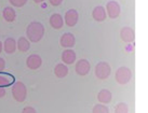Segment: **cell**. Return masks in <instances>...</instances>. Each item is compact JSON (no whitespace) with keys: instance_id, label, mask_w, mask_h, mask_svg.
I'll use <instances>...</instances> for the list:
<instances>
[{"instance_id":"cell-19","label":"cell","mask_w":148,"mask_h":113,"mask_svg":"<svg viewBox=\"0 0 148 113\" xmlns=\"http://www.w3.org/2000/svg\"><path fill=\"white\" fill-rule=\"evenodd\" d=\"M13 79L12 76H9L7 73H0V86L1 87H4V86H9L13 83Z\"/></svg>"},{"instance_id":"cell-13","label":"cell","mask_w":148,"mask_h":113,"mask_svg":"<svg viewBox=\"0 0 148 113\" xmlns=\"http://www.w3.org/2000/svg\"><path fill=\"white\" fill-rule=\"evenodd\" d=\"M62 61L65 65L74 64L76 61V53L70 48H66L65 51L62 53Z\"/></svg>"},{"instance_id":"cell-10","label":"cell","mask_w":148,"mask_h":113,"mask_svg":"<svg viewBox=\"0 0 148 113\" xmlns=\"http://www.w3.org/2000/svg\"><path fill=\"white\" fill-rule=\"evenodd\" d=\"M75 42H76V39H75V36L70 32H65L62 37H61V40H60V43L63 48H71L75 45Z\"/></svg>"},{"instance_id":"cell-23","label":"cell","mask_w":148,"mask_h":113,"mask_svg":"<svg viewBox=\"0 0 148 113\" xmlns=\"http://www.w3.org/2000/svg\"><path fill=\"white\" fill-rule=\"evenodd\" d=\"M22 113H37V111L34 109L33 107H25Z\"/></svg>"},{"instance_id":"cell-4","label":"cell","mask_w":148,"mask_h":113,"mask_svg":"<svg viewBox=\"0 0 148 113\" xmlns=\"http://www.w3.org/2000/svg\"><path fill=\"white\" fill-rule=\"evenodd\" d=\"M131 78H132L131 69L127 68V67H120V68L116 71L115 79H116V81L121 85L129 83L130 80H131Z\"/></svg>"},{"instance_id":"cell-6","label":"cell","mask_w":148,"mask_h":113,"mask_svg":"<svg viewBox=\"0 0 148 113\" xmlns=\"http://www.w3.org/2000/svg\"><path fill=\"white\" fill-rule=\"evenodd\" d=\"M64 20H65V24L68 27H74L75 25H77L79 20V14L78 12L75 10V9H70L67 12L65 13L64 16Z\"/></svg>"},{"instance_id":"cell-26","label":"cell","mask_w":148,"mask_h":113,"mask_svg":"<svg viewBox=\"0 0 148 113\" xmlns=\"http://www.w3.org/2000/svg\"><path fill=\"white\" fill-rule=\"evenodd\" d=\"M4 96H5V89H4V87L0 86V98H2Z\"/></svg>"},{"instance_id":"cell-17","label":"cell","mask_w":148,"mask_h":113,"mask_svg":"<svg viewBox=\"0 0 148 113\" xmlns=\"http://www.w3.org/2000/svg\"><path fill=\"white\" fill-rule=\"evenodd\" d=\"M54 74L60 79L65 78L68 74V68L65 64H58L54 68Z\"/></svg>"},{"instance_id":"cell-7","label":"cell","mask_w":148,"mask_h":113,"mask_svg":"<svg viewBox=\"0 0 148 113\" xmlns=\"http://www.w3.org/2000/svg\"><path fill=\"white\" fill-rule=\"evenodd\" d=\"M75 70H76L77 74H79V76H86L91 70L90 61H88L86 59H79L76 63Z\"/></svg>"},{"instance_id":"cell-28","label":"cell","mask_w":148,"mask_h":113,"mask_svg":"<svg viewBox=\"0 0 148 113\" xmlns=\"http://www.w3.org/2000/svg\"><path fill=\"white\" fill-rule=\"evenodd\" d=\"M2 48H3V43H1V41H0V53L2 51Z\"/></svg>"},{"instance_id":"cell-20","label":"cell","mask_w":148,"mask_h":113,"mask_svg":"<svg viewBox=\"0 0 148 113\" xmlns=\"http://www.w3.org/2000/svg\"><path fill=\"white\" fill-rule=\"evenodd\" d=\"M92 113H109V109L105 105H95L93 107Z\"/></svg>"},{"instance_id":"cell-16","label":"cell","mask_w":148,"mask_h":113,"mask_svg":"<svg viewBox=\"0 0 148 113\" xmlns=\"http://www.w3.org/2000/svg\"><path fill=\"white\" fill-rule=\"evenodd\" d=\"M2 16H3V18L7 22L12 23L16 18V13H15L13 8H11V7H5L3 9V11H2Z\"/></svg>"},{"instance_id":"cell-2","label":"cell","mask_w":148,"mask_h":113,"mask_svg":"<svg viewBox=\"0 0 148 113\" xmlns=\"http://www.w3.org/2000/svg\"><path fill=\"white\" fill-rule=\"evenodd\" d=\"M12 96L18 102H23L27 96V89L23 82H16L12 87Z\"/></svg>"},{"instance_id":"cell-21","label":"cell","mask_w":148,"mask_h":113,"mask_svg":"<svg viewBox=\"0 0 148 113\" xmlns=\"http://www.w3.org/2000/svg\"><path fill=\"white\" fill-rule=\"evenodd\" d=\"M115 113H129V107L124 102H120L116 106Z\"/></svg>"},{"instance_id":"cell-11","label":"cell","mask_w":148,"mask_h":113,"mask_svg":"<svg viewBox=\"0 0 148 113\" xmlns=\"http://www.w3.org/2000/svg\"><path fill=\"white\" fill-rule=\"evenodd\" d=\"M92 16H93V18H94L96 22H103V20H105V18H106L107 12L104 7L97 5V7H95V8L93 9Z\"/></svg>"},{"instance_id":"cell-8","label":"cell","mask_w":148,"mask_h":113,"mask_svg":"<svg viewBox=\"0 0 148 113\" xmlns=\"http://www.w3.org/2000/svg\"><path fill=\"white\" fill-rule=\"evenodd\" d=\"M42 64V59L41 57L37 55V54H32V55H29L27 57V59H26V65H27V67L29 69H32V70H36L38 69Z\"/></svg>"},{"instance_id":"cell-15","label":"cell","mask_w":148,"mask_h":113,"mask_svg":"<svg viewBox=\"0 0 148 113\" xmlns=\"http://www.w3.org/2000/svg\"><path fill=\"white\" fill-rule=\"evenodd\" d=\"M111 98H112V95H111L110 91H108V89H102L97 94V100L104 105L109 103L111 101Z\"/></svg>"},{"instance_id":"cell-5","label":"cell","mask_w":148,"mask_h":113,"mask_svg":"<svg viewBox=\"0 0 148 113\" xmlns=\"http://www.w3.org/2000/svg\"><path fill=\"white\" fill-rule=\"evenodd\" d=\"M106 12L108 14V16H109V18L115 20V18H117L120 15V12H121L120 4L117 1H115V0L108 1L106 4Z\"/></svg>"},{"instance_id":"cell-24","label":"cell","mask_w":148,"mask_h":113,"mask_svg":"<svg viewBox=\"0 0 148 113\" xmlns=\"http://www.w3.org/2000/svg\"><path fill=\"white\" fill-rule=\"evenodd\" d=\"M49 2L51 5L53 7H56V5H60V4L63 2V0H49Z\"/></svg>"},{"instance_id":"cell-25","label":"cell","mask_w":148,"mask_h":113,"mask_svg":"<svg viewBox=\"0 0 148 113\" xmlns=\"http://www.w3.org/2000/svg\"><path fill=\"white\" fill-rule=\"evenodd\" d=\"M4 67H5V61H4L3 58L0 57V71H2L4 69Z\"/></svg>"},{"instance_id":"cell-18","label":"cell","mask_w":148,"mask_h":113,"mask_svg":"<svg viewBox=\"0 0 148 113\" xmlns=\"http://www.w3.org/2000/svg\"><path fill=\"white\" fill-rule=\"evenodd\" d=\"M30 48V43L29 41L25 38V37H21L18 40H17V48L18 51L21 52H27Z\"/></svg>"},{"instance_id":"cell-9","label":"cell","mask_w":148,"mask_h":113,"mask_svg":"<svg viewBox=\"0 0 148 113\" xmlns=\"http://www.w3.org/2000/svg\"><path fill=\"white\" fill-rule=\"evenodd\" d=\"M120 37L122 41L130 43V42H133L135 39V32L131 27H122V29L120 30Z\"/></svg>"},{"instance_id":"cell-3","label":"cell","mask_w":148,"mask_h":113,"mask_svg":"<svg viewBox=\"0 0 148 113\" xmlns=\"http://www.w3.org/2000/svg\"><path fill=\"white\" fill-rule=\"evenodd\" d=\"M94 72L97 79H99V80H106L107 78L110 76V66L106 61H99V64L95 66Z\"/></svg>"},{"instance_id":"cell-22","label":"cell","mask_w":148,"mask_h":113,"mask_svg":"<svg viewBox=\"0 0 148 113\" xmlns=\"http://www.w3.org/2000/svg\"><path fill=\"white\" fill-rule=\"evenodd\" d=\"M9 1H10V3L12 4L13 7H17V8H21L27 2V0H9Z\"/></svg>"},{"instance_id":"cell-12","label":"cell","mask_w":148,"mask_h":113,"mask_svg":"<svg viewBox=\"0 0 148 113\" xmlns=\"http://www.w3.org/2000/svg\"><path fill=\"white\" fill-rule=\"evenodd\" d=\"M49 22L51 27H53L54 29H61L63 27V25H64V18L58 13H54V14L50 16Z\"/></svg>"},{"instance_id":"cell-27","label":"cell","mask_w":148,"mask_h":113,"mask_svg":"<svg viewBox=\"0 0 148 113\" xmlns=\"http://www.w3.org/2000/svg\"><path fill=\"white\" fill-rule=\"evenodd\" d=\"M34 1H35L36 3H41V2H43L45 0H34Z\"/></svg>"},{"instance_id":"cell-14","label":"cell","mask_w":148,"mask_h":113,"mask_svg":"<svg viewBox=\"0 0 148 113\" xmlns=\"http://www.w3.org/2000/svg\"><path fill=\"white\" fill-rule=\"evenodd\" d=\"M17 48V42L13 38H8L3 42V50L7 54H13Z\"/></svg>"},{"instance_id":"cell-1","label":"cell","mask_w":148,"mask_h":113,"mask_svg":"<svg viewBox=\"0 0 148 113\" xmlns=\"http://www.w3.org/2000/svg\"><path fill=\"white\" fill-rule=\"evenodd\" d=\"M26 36L32 42H39L45 36V26L40 22H32L27 26Z\"/></svg>"}]
</instances>
